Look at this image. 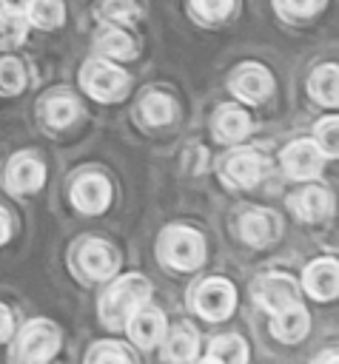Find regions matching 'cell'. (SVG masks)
Returning a JSON list of instances; mask_svg holds the SVG:
<instances>
[{"mask_svg":"<svg viewBox=\"0 0 339 364\" xmlns=\"http://www.w3.org/2000/svg\"><path fill=\"white\" fill-rule=\"evenodd\" d=\"M336 287H339V267L333 259H319L313 264H308L305 270V290L319 299V301H328L336 296Z\"/></svg>","mask_w":339,"mask_h":364,"instance_id":"cell-11","label":"cell"},{"mask_svg":"<svg viewBox=\"0 0 339 364\" xmlns=\"http://www.w3.org/2000/svg\"><path fill=\"white\" fill-rule=\"evenodd\" d=\"M248 128H251V119H248V114H245L242 108H236V105H222V108L217 111L214 131H217V136H219L222 142H236V139H242V136L248 134Z\"/></svg>","mask_w":339,"mask_h":364,"instance_id":"cell-17","label":"cell"},{"mask_svg":"<svg viewBox=\"0 0 339 364\" xmlns=\"http://www.w3.org/2000/svg\"><path fill=\"white\" fill-rule=\"evenodd\" d=\"M316 148L328 156H336V151H339V122H336V117H328L316 125Z\"/></svg>","mask_w":339,"mask_h":364,"instance_id":"cell-28","label":"cell"},{"mask_svg":"<svg viewBox=\"0 0 339 364\" xmlns=\"http://www.w3.org/2000/svg\"><path fill=\"white\" fill-rule=\"evenodd\" d=\"M80 82H83V88H85L94 100L111 102V100H120V97L125 94V82H128V80H125V74H122L120 68L94 60V63H85V65H83Z\"/></svg>","mask_w":339,"mask_h":364,"instance_id":"cell-3","label":"cell"},{"mask_svg":"<svg viewBox=\"0 0 339 364\" xmlns=\"http://www.w3.org/2000/svg\"><path fill=\"white\" fill-rule=\"evenodd\" d=\"M245 358H248V347H245V341L239 336H219L214 341V347L208 350V355H205V361H225V364L228 361L239 364Z\"/></svg>","mask_w":339,"mask_h":364,"instance_id":"cell-20","label":"cell"},{"mask_svg":"<svg viewBox=\"0 0 339 364\" xmlns=\"http://www.w3.org/2000/svg\"><path fill=\"white\" fill-rule=\"evenodd\" d=\"M108 199H111V185L97 173L80 176L71 188V202L85 213H103Z\"/></svg>","mask_w":339,"mask_h":364,"instance_id":"cell-10","label":"cell"},{"mask_svg":"<svg viewBox=\"0 0 339 364\" xmlns=\"http://www.w3.org/2000/svg\"><path fill=\"white\" fill-rule=\"evenodd\" d=\"M197 355V341L188 330H177L165 347V358H174V361H191Z\"/></svg>","mask_w":339,"mask_h":364,"instance_id":"cell-27","label":"cell"},{"mask_svg":"<svg viewBox=\"0 0 339 364\" xmlns=\"http://www.w3.org/2000/svg\"><path fill=\"white\" fill-rule=\"evenodd\" d=\"M97 48H100L103 54H108V57H122V60L134 57V40H131L125 31H120V28H105V31H100V34H97Z\"/></svg>","mask_w":339,"mask_h":364,"instance_id":"cell-21","label":"cell"},{"mask_svg":"<svg viewBox=\"0 0 339 364\" xmlns=\"http://www.w3.org/2000/svg\"><path fill=\"white\" fill-rule=\"evenodd\" d=\"M239 225H242V239L254 247H262V245L273 242L276 233H279V219L268 210H251L239 219Z\"/></svg>","mask_w":339,"mask_h":364,"instance_id":"cell-12","label":"cell"},{"mask_svg":"<svg viewBox=\"0 0 339 364\" xmlns=\"http://www.w3.org/2000/svg\"><path fill=\"white\" fill-rule=\"evenodd\" d=\"M271 330L282 341H299L308 333V313H305V307H299V301H293L285 310L273 313V327Z\"/></svg>","mask_w":339,"mask_h":364,"instance_id":"cell-16","label":"cell"},{"mask_svg":"<svg viewBox=\"0 0 339 364\" xmlns=\"http://www.w3.org/2000/svg\"><path fill=\"white\" fill-rule=\"evenodd\" d=\"M162 256L171 267H179V270H194L202 264L205 259V242L199 233L194 230H185V228H174L165 233L162 239Z\"/></svg>","mask_w":339,"mask_h":364,"instance_id":"cell-2","label":"cell"},{"mask_svg":"<svg viewBox=\"0 0 339 364\" xmlns=\"http://www.w3.org/2000/svg\"><path fill=\"white\" fill-rule=\"evenodd\" d=\"M322 6V0H279V9L288 17H308Z\"/></svg>","mask_w":339,"mask_h":364,"instance_id":"cell-31","label":"cell"},{"mask_svg":"<svg viewBox=\"0 0 339 364\" xmlns=\"http://www.w3.org/2000/svg\"><path fill=\"white\" fill-rule=\"evenodd\" d=\"M128 336L140 344V347H154L162 333H165V316L160 310H142V313H131L128 316Z\"/></svg>","mask_w":339,"mask_h":364,"instance_id":"cell-13","label":"cell"},{"mask_svg":"<svg viewBox=\"0 0 339 364\" xmlns=\"http://www.w3.org/2000/svg\"><path fill=\"white\" fill-rule=\"evenodd\" d=\"M28 3H31V0H0V6H3L6 11H11V14H23V11L28 9Z\"/></svg>","mask_w":339,"mask_h":364,"instance_id":"cell-34","label":"cell"},{"mask_svg":"<svg viewBox=\"0 0 339 364\" xmlns=\"http://www.w3.org/2000/svg\"><path fill=\"white\" fill-rule=\"evenodd\" d=\"M77 114V102L68 100V97H54L46 102V119L54 125V128H66Z\"/></svg>","mask_w":339,"mask_h":364,"instance_id":"cell-25","label":"cell"},{"mask_svg":"<svg viewBox=\"0 0 339 364\" xmlns=\"http://www.w3.org/2000/svg\"><path fill=\"white\" fill-rule=\"evenodd\" d=\"M282 168L293 179H311L322 168V151L313 142H293L282 151Z\"/></svg>","mask_w":339,"mask_h":364,"instance_id":"cell-8","label":"cell"},{"mask_svg":"<svg viewBox=\"0 0 339 364\" xmlns=\"http://www.w3.org/2000/svg\"><path fill=\"white\" fill-rule=\"evenodd\" d=\"M137 14H140V9L134 0H105L103 3V17H108L114 23H128Z\"/></svg>","mask_w":339,"mask_h":364,"instance_id":"cell-30","label":"cell"},{"mask_svg":"<svg viewBox=\"0 0 339 364\" xmlns=\"http://www.w3.org/2000/svg\"><path fill=\"white\" fill-rule=\"evenodd\" d=\"M80 264L91 279H108L117 270V256L105 242H85L80 250Z\"/></svg>","mask_w":339,"mask_h":364,"instance_id":"cell-14","label":"cell"},{"mask_svg":"<svg viewBox=\"0 0 339 364\" xmlns=\"http://www.w3.org/2000/svg\"><path fill=\"white\" fill-rule=\"evenodd\" d=\"M9 239V216H6V210H0V245Z\"/></svg>","mask_w":339,"mask_h":364,"instance_id":"cell-35","label":"cell"},{"mask_svg":"<svg viewBox=\"0 0 339 364\" xmlns=\"http://www.w3.org/2000/svg\"><path fill=\"white\" fill-rule=\"evenodd\" d=\"M26 40V20L23 14H0V48H14Z\"/></svg>","mask_w":339,"mask_h":364,"instance_id":"cell-24","label":"cell"},{"mask_svg":"<svg viewBox=\"0 0 339 364\" xmlns=\"http://www.w3.org/2000/svg\"><path fill=\"white\" fill-rule=\"evenodd\" d=\"M26 85V74L23 65L11 57L0 60V94H17Z\"/></svg>","mask_w":339,"mask_h":364,"instance_id":"cell-26","label":"cell"},{"mask_svg":"<svg viewBox=\"0 0 339 364\" xmlns=\"http://www.w3.org/2000/svg\"><path fill=\"white\" fill-rule=\"evenodd\" d=\"M142 117H145V122H151V125H165L171 117H174V102L165 97V94H148L145 100H142Z\"/></svg>","mask_w":339,"mask_h":364,"instance_id":"cell-23","label":"cell"},{"mask_svg":"<svg viewBox=\"0 0 339 364\" xmlns=\"http://www.w3.org/2000/svg\"><path fill=\"white\" fill-rule=\"evenodd\" d=\"M254 296H256V304L273 316V313H279L296 301V284H293V279H288L282 273H271V276L256 282Z\"/></svg>","mask_w":339,"mask_h":364,"instance_id":"cell-5","label":"cell"},{"mask_svg":"<svg viewBox=\"0 0 339 364\" xmlns=\"http://www.w3.org/2000/svg\"><path fill=\"white\" fill-rule=\"evenodd\" d=\"M311 94H313V100H319L328 108L336 105L339 94H336V65L333 63H328V65H322V68L313 71V77H311Z\"/></svg>","mask_w":339,"mask_h":364,"instance_id":"cell-19","label":"cell"},{"mask_svg":"<svg viewBox=\"0 0 339 364\" xmlns=\"http://www.w3.org/2000/svg\"><path fill=\"white\" fill-rule=\"evenodd\" d=\"M225 173L234 179V185L251 188V185H256L259 176H262V159H259L256 151H234V154L228 156Z\"/></svg>","mask_w":339,"mask_h":364,"instance_id":"cell-15","label":"cell"},{"mask_svg":"<svg viewBox=\"0 0 339 364\" xmlns=\"http://www.w3.org/2000/svg\"><path fill=\"white\" fill-rule=\"evenodd\" d=\"M234 307H236V290H234V284L225 282V279H208V282L197 290L194 310H197L202 318H208V321L228 318Z\"/></svg>","mask_w":339,"mask_h":364,"instance_id":"cell-4","label":"cell"},{"mask_svg":"<svg viewBox=\"0 0 339 364\" xmlns=\"http://www.w3.org/2000/svg\"><path fill=\"white\" fill-rule=\"evenodd\" d=\"M88 361H128V353L114 347V344H97L88 353Z\"/></svg>","mask_w":339,"mask_h":364,"instance_id":"cell-32","label":"cell"},{"mask_svg":"<svg viewBox=\"0 0 339 364\" xmlns=\"http://www.w3.org/2000/svg\"><path fill=\"white\" fill-rule=\"evenodd\" d=\"M231 6H234V0H194V11L208 23L225 20L231 14Z\"/></svg>","mask_w":339,"mask_h":364,"instance_id":"cell-29","label":"cell"},{"mask_svg":"<svg viewBox=\"0 0 339 364\" xmlns=\"http://www.w3.org/2000/svg\"><path fill=\"white\" fill-rule=\"evenodd\" d=\"M151 296V284L142 276H125L120 279L100 301V313L103 321L111 327H120L134 310H140Z\"/></svg>","mask_w":339,"mask_h":364,"instance_id":"cell-1","label":"cell"},{"mask_svg":"<svg viewBox=\"0 0 339 364\" xmlns=\"http://www.w3.org/2000/svg\"><path fill=\"white\" fill-rule=\"evenodd\" d=\"M26 11L31 14V23L40 28H57L63 20V3L60 0H31Z\"/></svg>","mask_w":339,"mask_h":364,"instance_id":"cell-22","label":"cell"},{"mask_svg":"<svg viewBox=\"0 0 339 364\" xmlns=\"http://www.w3.org/2000/svg\"><path fill=\"white\" fill-rule=\"evenodd\" d=\"M291 205L296 208V213H299L302 219L316 222V219H322V216L330 210V196H328V191H322V188H308V191H302L296 199H291Z\"/></svg>","mask_w":339,"mask_h":364,"instance_id":"cell-18","label":"cell"},{"mask_svg":"<svg viewBox=\"0 0 339 364\" xmlns=\"http://www.w3.org/2000/svg\"><path fill=\"white\" fill-rule=\"evenodd\" d=\"M271 88H273L271 74H268L262 65H256V63L242 65V68L234 74V80H231V91H234L239 100H248V102H262V100L271 94Z\"/></svg>","mask_w":339,"mask_h":364,"instance_id":"cell-9","label":"cell"},{"mask_svg":"<svg viewBox=\"0 0 339 364\" xmlns=\"http://www.w3.org/2000/svg\"><path fill=\"white\" fill-rule=\"evenodd\" d=\"M43 179H46V168L31 154H17L6 168V182H9V191L14 193H31L43 185Z\"/></svg>","mask_w":339,"mask_h":364,"instance_id":"cell-6","label":"cell"},{"mask_svg":"<svg viewBox=\"0 0 339 364\" xmlns=\"http://www.w3.org/2000/svg\"><path fill=\"white\" fill-rule=\"evenodd\" d=\"M57 353V330L51 324H43V321H34L26 327L23 338H20V350L17 355L23 361H46Z\"/></svg>","mask_w":339,"mask_h":364,"instance_id":"cell-7","label":"cell"},{"mask_svg":"<svg viewBox=\"0 0 339 364\" xmlns=\"http://www.w3.org/2000/svg\"><path fill=\"white\" fill-rule=\"evenodd\" d=\"M11 336V313L0 304V341H6Z\"/></svg>","mask_w":339,"mask_h":364,"instance_id":"cell-33","label":"cell"}]
</instances>
